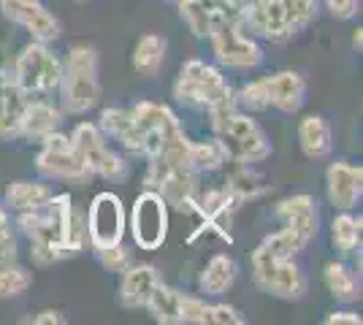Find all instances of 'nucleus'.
<instances>
[{
  "mask_svg": "<svg viewBox=\"0 0 363 325\" xmlns=\"http://www.w3.org/2000/svg\"><path fill=\"white\" fill-rule=\"evenodd\" d=\"M242 28L274 44L290 41L318 19V0H230Z\"/></svg>",
  "mask_w": 363,
  "mask_h": 325,
  "instance_id": "obj_1",
  "label": "nucleus"
},
{
  "mask_svg": "<svg viewBox=\"0 0 363 325\" xmlns=\"http://www.w3.org/2000/svg\"><path fill=\"white\" fill-rule=\"evenodd\" d=\"M74 212L71 195H52L44 206L33 209V212H19V231L30 239V255L38 266L57 263L62 258H68L71 252L65 249V228H68V217Z\"/></svg>",
  "mask_w": 363,
  "mask_h": 325,
  "instance_id": "obj_2",
  "label": "nucleus"
},
{
  "mask_svg": "<svg viewBox=\"0 0 363 325\" xmlns=\"http://www.w3.org/2000/svg\"><path fill=\"white\" fill-rule=\"evenodd\" d=\"M174 98L190 108L209 111V117H223L236 108V95L225 76L203 60H187L174 81Z\"/></svg>",
  "mask_w": 363,
  "mask_h": 325,
  "instance_id": "obj_3",
  "label": "nucleus"
},
{
  "mask_svg": "<svg viewBox=\"0 0 363 325\" xmlns=\"http://www.w3.org/2000/svg\"><path fill=\"white\" fill-rule=\"evenodd\" d=\"M60 95L68 114H87L98 106L101 101L98 49L90 44H79L68 52V60L62 62Z\"/></svg>",
  "mask_w": 363,
  "mask_h": 325,
  "instance_id": "obj_4",
  "label": "nucleus"
},
{
  "mask_svg": "<svg viewBox=\"0 0 363 325\" xmlns=\"http://www.w3.org/2000/svg\"><path fill=\"white\" fill-rule=\"evenodd\" d=\"M303 95H306V81H303L301 74L279 71L274 76H263L244 84L239 90L236 103L252 108V111L277 108V111L293 114V111H298L303 106Z\"/></svg>",
  "mask_w": 363,
  "mask_h": 325,
  "instance_id": "obj_5",
  "label": "nucleus"
},
{
  "mask_svg": "<svg viewBox=\"0 0 363 325\" xmlns=\"http://www.w3.org/2000/svg\"><path fill=\"white\" fill-rule=\"evenodd\" d=\"M212 127L217 133V141L223 144L228 160L236 163H260L272 155V147L266 133L260 130L255 120H250L247 114H239L236 108L228 111L223 117H214Z\"/></svg>",
  "mask_w": 363,
  "mask_h": 325,
  "instance_id": "obj_6",
  "label": "nucleus"
},
{
  "mask_svg": "<svg viewBox=\"0 0 363 325\" xmlns=\"http://www.w3.org/2000/svg\"><path fill=\"white\" fill-rule=\"evenodd\" d=\"M62 60L44 41H30L14 62V81L25 95H46L60 87Z\"/></svg>",
  "mask_w": 363,
  "mask_h": 325,
  "instance_id": "obj_7",
  "label": "nucleus"
},
{
  "mask_svg": "<svg viewBox=\"0 0 363 325\" xmlns=\"http://www.w3.org/2000/svg\"><path fill=\"white\" fill-rule=\"evenodd\" d=\"M252 279L263 293L277 295L282 301H298L306 295V287H309L306 274L293 263V258L274 261L260 249L252 252Z\"/></svg>",
  "mask_w": 363,
  "mask_h": 325,
  "instance_id": "obj_8",
  "label": "nucleus"
},
{
  "mask_svg": "<svg viewBox=\"0 0 363 325\" xmlns=\"http://www.w3.org/2000/svg\"><path fill=\"white\" fill-rule=\"evenodd\" d=\"M41 152L35 157V169L46 179H68V182H79L87 185L92 179V171L87 169V163L82 160V155L76 152L71 136L62 133H52L41 141Z\"/></svg>",
  "mask_w": 363,
  "mask_h": 325,
  "instance_id": "obj_9",
  "label": "nucleus"
},
{
  "mask_svg": "<svg viewBox=\"0 0 363 325\" xmlns=\"http://www.w3.org/2000/svg\"><path fill=\"white\" fill-rule=\"evenodd\" d=\"M198 173L190 166H177L168 163L163 157H150V169H147V190L157 193L166 206L184 209L196 198Z\"/></svg>",
  "mask_w": 363,
  "mask_h": 325,
  "instance_id": "obj_10",
  "label": "nucleus"
},
{
  "mask_svg": "<svg viewBox=\"0 0 363 325\" xmlns=\"http://www.w3.org/2000/svg\"><path fill=\"white\" fill-rule=\"evenodd\" d=\"M76 152L82 155V160L87 163V169L92 171V176H101V179H122L128 173V166L117 152L108 149V144L104 141V133L95 127L92 122H79L71 133Z\"/></svg>",
  "mask_w": 363,
  "mask_h": 325,
  "instance_id": "obj_11",
  "label": "nucleus"
},
{
  "mask_svg": "<svg viewBox=\"0 0 363 325\" xmlns=\"http://www.w3.org/2000/svg\"><path fill=\"white\" fill-rule=\"evenodd\" d=\"M206 41L212 44L214 60L225 68L247 71V68H257L263 62V49L252 35H244L242 22L217 28Z\"/></svg>",
  "mask_w": 363,
  "mask_h": 325,
  "instance_id": "obj_12",
  "label": "nucleus"
},
{
  "mask_svg": "<svg viewBox=\"0 0 363 325\" xmlns=\"http://www.w3.org/2000/svg\"><path fill=\"white\" fill-rule=\"evenodd\" d=\"M130 228L133 239L141 249H157L166 241L168 233V206L157 193H141L133 203V215H130Z\"/></svg>",
  "mask_w": 363,
  "mask_h": 325,
  "instance_id": "obj_13",
  "label": "nucleus"
},
{
  "mask_svg": "<svg viewBox=\"0 0 363 325\" xmlns=\"http://www.w3.org/2000/svg\"><path fill=\"white\" fill-rule=\"evenodd\" d=\"M84 225H87V239L95 249L120 244L125 236V209H122L120 195H114V193L95 195Z\"/></svg>",
  "mask_w": 363,
  "mask_h": 325,
  "instance_id": "obj_14",
  "label": "nucleus"
},
{
  "mask_svg": "<svg viewBox=\"0 0 363 325\" xmlns=\"http://www.w3.org/2000/svg\"><path fill=\"white\" fill-rule=\"evenodd\" d=\"M179 16L196 38H209L217 28L242 22L230 0H179Z\"/></svg>",
  "mask_w": 363,
  "mask_h": 325,
  "instance_id": "obj_15",
  "label": "nucleus"
},
{
  "mask_svg": "<svg viewBox=\"0 0 363 325\" xmlns=\"http://www.w3.org/2000/svg\"><path fill=\"white\" fill-rule=\"evenodd\" d=\"M0 11L6 19H11L14 25L30 33L33 41L49 44L60 38V22L38 0H0Z\"/></svg>",
  "mask_w": 363,
  "mask_h": 325,
  "instance_id": "obj_16",
  "label": "nucleus"
},
{
  "mask_svg": "<svg viewBox=\"0 0 363 325\" xmlns=\"http://www.w3.org/2000/svg\"><path fill=\"white\" fill-rule=\"evenodd\" d=\"M325 187H328V201L339 212H350L355 203L361 201L363 193V169L350 166L345 160L331 163L325 173Z\"/></svg>",
  "mask_w": 363,
  "mask_h": 325,
  "instance_id": "obj_17",
  "label": "nucleus"
},
{
  "mask_svg": "<svg viewBox=\"0 0 363 325\" xmlns=\"http://www.w3.org/2000/svg\"><path fill=\"white\" fill-rule=\"evenodd\" d=\"M62 122V111L55 108L49 101H28L25 108H22V120H19V139H28V141H41L46 136H52Z\"/></svg>",
  "mask_w": 363,
  "mask_h": 325,
  "instance_id": "obj_18",
  "label": "nucleus"
},
{
  "mask_svg": "<svg viewBox=\"0 0 363 325\" xmlns=\"http://www.w3.org/2000/svg\"><path fill=\"white\" fill-rule=\"evenodd\" d=\"M28 95L19 90L14 76L0 71V139H19V120Z\"/></svg>",
  "mask_w": 363,
  "mask_h": 325,
  "instance_id": "obj_19",
  "label": "nucleus"
},
{
  "mask_svg": "<svg viewBox=\"0 0 363 325\" xmlns=\"http://www.w3.org/2000/svg\"><path fill=\"white\" fill-rule=\"evenodd\" d=\"M157 282L160 279H157V271L152 266H128L122 271L120 304L125 309H141Z\"/></svg>",
  "mask_w": 363,
  "mask_h": 325,
  "instance_id": "obj_20",
  "label": "nucleus"
},
{
  "mask_svg": "<svg viewBox=\"0 0 363 325\" xmlns=\"http://www.w3.org/2000/svg\"><path fill=\"white\" fill-rule=\"evenodd\" d=\"M101 133H106L114 141H120L122 147L130 149V152H138V155L144 152V136L138 130L133 114L125 111V108H106L101 114Z\"/></svg>",
  "mask_w": 363,
  "mask_h": 325,
  "instance_id": "obj_21",
  "label": "nucleus"
},
{
  "mask_svg": "<svg viewBox=\"0 0 363 325\" xmlns=\"http://www.w3.org/2000/svg\"><path fill=\"white\" fill-rule=\"evenodd\" d=\"M298 144H301V152L309 160H323V157L331 155V125L325 122L323 117L312 114V117H303L298 125Z\"/></svg>",
  "mask_w": 363,
  "mask_h": 325,
  "instance_id": "obj_22",
  "label": "nucleus"
},
{
  "mask_svg": "<svg viewBox=\"0 0 363 325\" xmlns=\"http://www.w3.org/2000/svg\"><path fill=\"white\" fill-rule=\"evenodd\" d=\"M236 274H239V266L233 258H228V255H214L212 261L206 263L203 268V274L198 279V285H201V293L206 295H223L236 282Z\"/></svg>",
  "mask_w": 363,
  "mask_h": 325,
  "instance_id": "obj_23",
  "label": "nucleus"
},
{
  "mask_svg": "<svg viewBox=\"0 0 363 325\" xmlns=\"http://www.w3.org/2000/svg\"><path fill=\"white\" fill-rule=\"evenodd\" d=\"M166 60V38L160 35H141L136 49H133V68L141 76H157V71L163 68Z\"/></svg>",
  "mask_w": 363,
  "mask_h": 325,
  "instance_id": "obj_24",
  "label": "nucleus"
},
{
  "mask_svg": "<svg viewBox=\"0 0 363 325\" xmlns=\"http://www.w3.org/2000/svg\"><path fill=\"white\" fill-rule=\"evenodd\" d=\"M179 304H182V293L179 290H174V287H168L163 282H157L155 287H152L150 298H147V309L150 314L157 320V323L163 325H179L182 317H179Z\"/></svg>",
  "mask_w": 363,
  "mask_h": 325,
  "instance_id": "obj_25",
  "label": "nucleus"
},
{
  "mask_svg": "<svg viewBox=\"0 0 363 325\" xmlns=\"http://www.w3.org/2000/svg\"><path fill=\"white\" fill-rule=\"evenodd\" d=\"M52 195H55L52 187L44 182H14L6 190V201L16 212H33V209L44 206Z\"/></svg>",
  "mask_w": 363,
  "mask_h": 325,
  "instance_id": "obj_26",
  "label": "nucleus"
},
{
  "mask_svg": "<svg viewBox=\"0 0 363 325\" xmlns=\"http://www.w3.org/2000/svg\"><path fill=\"white\" fill-rule=\"evenodd\" d=\"M323 282H325V287H328V293L336 298V301H342V304H352V301H358V282L352 277V271H350L345 263H325L323 268Z\"/></svg>",
  "mask_w": 363,
  "mask_h": 325,
  "instance_id": "obj_27",
  "label": "nucleus"
},
{
  "mask_svg": "<svg viewBox=\"0 0 363 325\" xmlns=\"http://www.w3.org/2000/svg\"><path fill=\"white\" fill-rule=\"evenodd\" d=\"M331 239L333 247L342 255H352L355 249H361V217H352L347 212L333 219L331 225Z\"/></svg>",
  "mask_w": 363,
  "mask_h": 325,
  "instance_id": "obj_28",
  "label": "nucleus"
},
{
  "mask_svg": "<svg viewBox=\"0 0 363 325\" xmlns=\"http://www.w3.org/2000/svg\"><path fill=\"white\" fill-rule=\"evenodd\" d=\"M228 163V155L223 144L217 139L212 141H190V166L196 173L203 171H217Z\"/></svg>",
  "mask_w": 363,
  "mask_h": 325,
  "instance_id": "obj_29",
  "label": "nucleus"
},
{
  "mask_svg": "<svg viewBox=\"0 0 363 325\" xmlns=\"http://www.w3.org/2000/svg\"><path fill=\"white\" fill-rule=\"evenodd\" d=\"M228 190L239 198V203L242 201H252V198H257L263 190H266V185H263V179H260V173H255L252 169H236L230 176H228Z\"/></svg>",
  "mask_w": 363,
  "mask_h": 325,
  "instance_id": "obj_30",
  "label": "nucleus"
},
{
  "mask_svg": "<svg viewBox=\"0 0 363 325\" xmlns=\"http://www.w3.org/2000/svg\"><path fill=\"white\" fill-rule=\"evenodd\" d=\"M30 285H33V277L28 268L11 266V263H6L3 268H0V298L22 295Z\"/></svg>",
  "mask_w": 363,
  "mask_h": 325,
  "instance_id": "obj_31",
  "label": "nucleus"
},
{
  "mask_svg": "<svg viewBox=\"0 0 363 325\" xmlns=\"http://www.w3.org/2000/svg\"><path fill=\"white\" fill-rule=\"evenodd\" d=\"M209 307L203 298H193V295L182 293L179 304V317L182 323H196V325H209Z\"/></svg>",
  "mask_w": 363,
  "mask_h": 325,
  "instance_id": "obj_32",
  "label": "nucleus"
},
{
  "mask_svg": "<svg viewBox=\"0 0 363 325\" xmlns=\"http://www.w3.org/2000/svg\"><path fill=\"white\" fill-rule=\"evenodd\" d=\"M315 212V198L312 195H293V198H285V201L277 203V217L282 222H288L293 217H301Z\"/></svg>",
  "mask_w": 363,
  "mask_h": 325,
  "instance_id": "obj_33",
  "label": "nucleus"
},
{
  "mask_svg": "<svg viewBox=\"0 0 363 325\" xmlns=\"http://www.w3.org/2000/svg\"><path fill=\"white\" fill-rule=\"evenodd\" d=\"M98 252V261L104 263V268L106 271H125L128 266H130V252L122 247V241L120 244H111V247H98L95 249Z\"/></svg>",
  "mask_w": 363,
  "mask_h": 325,
  "instance_id": "obj_34",
  "label": "nucleus"
},
{
  "mask_svg": "<svg viewBox=\"0 0 363 325\" xmlns=\"http://www.w3.org/2000/svg\"><path fill=\"white\" fill-rule=\"evenodd\" d=\"M244 317L236 307L228 304H212L209 307V325H242Z\"/></svg>",
  "mask_w": 363,
  "mask_h": 325,
  "instance_id": "obj_35",
  "label": "nucleus"
},
{
  "mask_svg": "<svg viewBox=\"0 0 363 325\" xmlns=\"http://www.w3.org/2000/svg\"><path fill=\"white\" fill-rule=\"evenodd\" d=\"M16 258V236L11 233V228H0V266L11 263Z\"/></svg>",
  "mask_w": 363,
  "mask_h": 325,
  "instance_id": "obj_36",
  "label": "nucleus"
},
{
  "mask_svg": "<svg viewBox=\"0 0 363 325\" xmlns=\"http://www.w3.org/2000/svg\"><path fill=\"white\" fill-rule=\"evenodd\" d=\"M325 6L336 19H352L358 14V0H325Z\"/></svg>",
  "mask_w": 363,
  "mask_h": 325,
  "instance_id": "obj_37",
  "label": "nucleus"
},
{
  "mask_svg": "<svg viewBox=\"0 0 363 325\" xmlns=\"http://www.w3.org/2000/svg\"><path fill=\"white\" fill-rule=\"evenodd\" d=\"M325 323L328 325H361V314H355V312H333L325 317Z\"/></svg>",
  "mask_w": 363,
  "mask_h": 325,
  "instance_id": "obj_38",
  "label": "nucleus"
},
{
  "mask_svg": "<svg viewBox=\"0 0 363 325\" xmlns=\"http://www.w3.org/2000/svg\"><path fill=\"white\" fill-rule=\"evenodd\" d=\"M33 323L35 325H62L65 323V317H62L60 312L46 309V312H41V314H35V317H33Z\"/></svg>",
  "mask_w": 363,
  "mask_h": 325,
  "instance_id": "obj_39",
  "label": "nucleus"
},
{
  "mask_svg": "<svg viewBox=\"0 0 363 325\" xmlns=\"http://www.w3.org/2000/svg\"><path fill=\"white\" fill-rule=\"evenodd\" d=\"M6 225H9V212L0 209V228H6Z\"/></svg>",
  "mask_w": 363,
  "mask_h": 325,
  "instance_id": "obj_40",
  "label": "nucleus"
},
{
  "mask_svg": "<svg viewBox=\"0 0 363 325\" xmlns=\"http://www.w3.org/2000/svg\"><path fill=\"white\" fill-rule=\"evenodd\" d=\"M361 38H363L361 30H355V35H352V47L355 49H361Z\"/></svg>",
  "mask_w": 363,
  "mask_h": 325,
  "instance_id": "obj_41",
  "label": "nucleus"
},
{
  "mask_svg": "<svg viewBox=\"0 0 363 325\" xmlns=\"http://www.w3.org/2000/svg\"><path fill=\"white\" fill-rule=\"evenodd\" d=\"M74 3H87V0H74Z\"/></svg>",
  "mask_w": 363,
  "mask_h": 325,
  "instance_id": "obj_42",
  "label": "nucleus"
}]
</instances>
